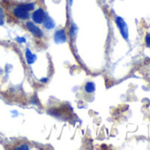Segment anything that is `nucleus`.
Segmentation results:
<instances>
[{"label":"nucleus","instance_id":"f03ea898","mask_svg":"<svg viewBox=\"0 0 150 150\" xmlns=\"http://www.w3.org/2000/svg\"><path fill=\"white\" fill-rule=\"evenodd\" d=\"M116 24H117L123 38L125 40L128 41L129 33H128V27H127V24L125 23V21L121 17H117L116 18Z\"/></svg>","mask_w":150,"mask_h":150},{"label":"nucleus","instance_id":"1a4fd4ad","mask_svg":"<svg viewBox=\"0 0 150 150\" xmlns=\"http://www.w3.org/2000/svg\"><path fill=\"white\" fill-rule=\"evenodd\" d=\"M4 23H5V13L3 9L0 7V26L4 25Z\"/></svg>","mask_w":150,"mask_h":150},{"label":"nucleus","instance_id":"7ed1b4c3","mask_svg":"<svg viewBox=\"0 0 150 150\" xmlns=\"http://www.w3.org/2000/svg\"><path fill=\"white\" fill-rule=\"evenodd\" d=\"M32 19L34 21V22L37 23V24H41L43 22L44 19H45V13L42 8L37 9L36 11L34 12L33 15H32Z\"/></svg>","mask_w":150,"mask_h":150},{"label":"nucleus","instance_id":"6e6552de","mask_svg":"<svg viewBox=\"0 0 150 150\" xmlns=\"http://www.w3.org/2000/svg\"><path fill=\"white\" fill-rule=\"evenodd\" d=\"M85 90H86V92H88L89 94L95 92V90H96V85H95V83H93V82H88L85 85Z\"/></svg>","mask_w":150,"mask_h":150},{"label":"nucleus","instance_id":"4468645a","mask_svg":"<svg viewBox=\"0 0 150 150\" xmlns=\"http://www.w3.org/2000/svg\"><path fill=\"white\" fill-rule=\"evenodd\" d=\"M41 81H42V82H46V81H48V79H46V78H44V79H41Z\"/></svg>","mask_w":150,"mask_h":150},{"label":"nucleus","instance_id":"ddd939ff","mask_svg":"<svg viewBox=\"0 0 150 150\" xmlns=\"http://www.w3.org/2000/svg\"><path fill=\"white\" fill-rule=\"evenodd\" d=\"M28 145H21V146L20 147H16V149H28Z\"/></svg>","mask_w":150,"mask_h":150},{"label":"nucleus","instance_id":"9d476101","mask_svg":"<svg viewBox=\"0 0 150 150\" xmlns=\"http://www.w3.org/2000/svg\"><path fill=\"white\" fill-rule=\"evenodd\" d=\"M145 40H146V43L147 47H148V48H150V33H148V34L146 35Z\"/></svg>","mask_w":150,"mask_h":150},{"label":"nucleus","instance_id":"20e7f679","mask_svg":"<svg viewBox=\"0 0 150 150\" xmlns=\"http://www.w3.org/2000/svg\"><path fill=\"white\" fill-rule=\"evenodd\" d=\"M54 40H55V42L57 43V44L65 42L67 41V36H66V34H65L64 30H63V29L57 30V31L55 33Z\"/></svg>","mask_w":150,"mask_h":150},{"label":"nucleus","instance_id":"423d86ee","mask_svg":"<svg viewBox=\"0 0 150 150\" xmlns=\"http://www.w3.org/2000/svg\"><path fill=\"white\" fill-rule=\"evenodd\" d=\"M26 59H27L28 64H34L36 60V56L35 54H33L28 48L26 50Z\"/></svg>","mask_w":150,"mask_h":150},{"label":"nucleus","instance_id":"0eeeda50","mask_svg":"<svg viewBox=\"0 0 150 150\" xmlns=\"http://www.w3.org/2000/svg\"><path fill=\"white\" fill-rule=\"evenodd\" d=\"M43 24H44L45 28H47V29H53L55 28V22H54V21L50 17H49V16H47L46 19H44Z\"/></svg>","mask_w":150,"mask_h":150},{"label":"nucleus","instance_id":"f8f14e48","mask_svg":"<svg viewBox=\"0 0 150 150\" xmlns=\"http://www.w3.org/2000/svg\"><path fill=\"white\" fill-rule=\"evenodd\" d=\"M16 40H17V42H26V39H25L24 37H17Z\"/></svg>","mask_w":150,"mask_h":150},{"label":"nucleus","instance_id":"9b49d317","mask_svg":"<svg viewBox=\"0 0 150 150\" xmlns=\"http://www.w3.org/2000/svg\"><path fill=\"white\" fill-rule=\"evenodd\" d=\"M76 32H77V28H75V27L71 28V35L74 36L75 35H76Z\"/></svg>","mask_w":150,"mask_h":150},{"label":"nucleus","instance_id":"39448f33","mask_svg":"<svg viewBox=\"0 0 150 150\" xmlns=\"http://www.w3.org/2000/svg\"><path fill=\"white\" fill-rule=\"evenodd\" d=\"M27 28H28V30L32 33V35H35V36H36V37H42V35H43V33H42V31L38 28V27H36L33 22H28L27 23Z\"/></svg>","mask_w":150,"mask_h":150},{"label":"nucleus","instance_id":"f257e3e1","mask_svg":"<svg viewBox=\"0 0 150 150\" xmlns=\"http://www.w3.org/2000/svg\"><path fill=\"white\" fill-rule=\"evenodd\" d=\"M34 8H35V4H33V3L21 5V6H18L17 7L14 8L13 14L21 20H27L29 18V13L28 12L33 10Z\"/></svg>","mask_w":150,"mask_h":150}]
</instances>
